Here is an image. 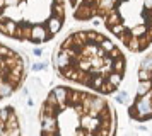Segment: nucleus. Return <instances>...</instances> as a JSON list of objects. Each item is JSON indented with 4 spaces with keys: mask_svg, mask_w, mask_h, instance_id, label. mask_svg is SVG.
Masks as SVG:
<instances>
[{
    "mask_svg": "<svg viewBox=\"0 0 152 136\" xmlns=\"http://www.w3.org/2000/svg\"><path fill=\"white\" fill-rule=\"evenodd\" d=\"M51 67L62 80L110 95L121 87L126 58L108 36L94 29H80L60 43L51 56Z\"/></svg>",
    "mask_w": 152,
    "mask_h": 136,
    "instance_id": "f257e3e1",
    "label": "nucleus"
},
{
    "mask_svg": "<svg viewBox=\"0 0 152 136\" xmlns=\"http://www.w3.org/2000/svg\"><path fill=\"white\" fill-rule=\"evenodd\" d=\"M38 124L39 136H116L118 116L104 95L55 85L39 106Z\"/></svg>",
    "mask_w": 152,
    "mask_h": 136,
    "instance_id": "f03ea898",
    "label": "nucleus"
},
{
    "mask_svg": "<svg viewBox=\"0 0 152 136\" xmlns=\"http://www.w3.org/2000/svg\"><path fill=\"white\" fill-rule=\"evenodd\" d=\"M67 22V0H0V34L33 46L48 44Z\"/></svg>",
    "mask_w": 152,
    "mask_h": 136,
    "instance_id": "7ed1b4c3",
    "label": "nucleus"
},
{
    "mask_svg": "<svg viewBox=\"0 0 152 136\" xmlns=\"http://www.w3.org/2000/svg\"><path fill=\"white\" fill-rule=\"evenodd\" d=\"M29 60L17 49L0 41V102L24 88Z\"/></svg>",
    "mask_w": 152,
    "mask_h": 136,
    "instance_id": "20e7f679",
    "label": "nucleus"
},
{
    "mask_svg": "<svg viewBox=\"0 0 152 136\" xmlns=\"http://www.w3.org/2000/svg\"><path fill=\"white\" fill-rule=\"evenodd\" d=\"M137 77H138V85L137 90H135V95L144 97L152 106V53H149L142 60Z\"/></svg>",
    "mask_w": 152,
    "mask_h": 136,
    "instance_id": "39448f33",
    "label": "nucleus"
},
{
    "mask_svg": "<svg viewBox=\"0 0 152 136\" xmlns=\"http://www.w3.org/2000/svg\"><path fill=\"white\" fill-rule=\"evenodd\" d=\"M0 136H24L21 117L14 106L0 107Z\"/></svg>",
    "mask_w": 152,
    "mask_h": 136,
    "instance_id": "423d86ee",
    "label": "nucleus"
},
{
    "mask_svg": "<svg viewBox=\"0 0 152 136\" xmlns=\"http://www.w3.org/2000/svg\"><path fill=\"white\" fill-rule=\"evenodd\" d=\"M46 67H48L46 61H38V63H33V65H31L33 72H43V70H46Z\"/></svg>",
    "mask_w": 152,
    "mask_h": 136,
    "instance_id": "0eeeda50",
    "label": "nucleus"
},
{
    "mask_svg": "<svg viewBox=\"0 0 152 136\" xmlns=\"http://www.w3.org/2000/svg\"><path fill=\"white\" fill-rule=\"evenodd\" d=\"M116 102H120V104H126V102H128V92H126V90H121V92H118Z\"/></svg>",
    "mask_w": 152,
    "mask_h": 136,
    "instance_id": "6e6552de",
    "label": "nucleus"
},
{
    "mask_svg": "<svg viewBox=\"0 0 152 136\" xmlns=\"http://www.w3.org/2000/svg\"><path fill=\"white\" fill-rule=\"evenodd\" d=\"M43 51H45V49H43L41 46H34V48H33V54L38 56V58H41V56H43Z\"/></svg>",
    "mask_w": 152,
    "mask_h": 136,
    "instance_id": "1a4fd4ad",
    "label": "nucleus"
}]
</instances>
